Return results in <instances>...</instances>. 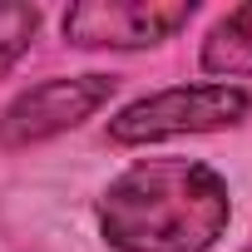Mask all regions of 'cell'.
Here are the masks:
<instances>
[{
	"label": "cell",
	"instance_id": "6da1fadb",
	"mask_svg": "<svg viewBox=\"0 0 252 252\" xmlns=\"http://www.w3.org/2000/svg\"><path fill=\"white\" fill-rule=\"evenodd\" d=\"M232 222V183L203 158H134L94 198L109 252H213Z\"/></svg>",
	"mask_w": 252,
	"mask_h": 252
},
{
	"label": "cell",
	"instance_id": "7a4b0ae2",
	"mask_svg": "<svg viewBox=\"0 0 252 252\" xmlns=\"http://www.w3.org/2000/svg\"><path fill=\"white\" fill-rule=\"evenodd\" d=\"M252 119V94L242 84L193 79V84H163L129 104H119L104 124V139L114 149H154L173 139H203L227 134Z\"/></svg>",
	"mask_w": 252,
	"mask_h": 252
},
{
	"label": "cell",
	"instance_id": "3957f363",
	"mask_svg": "<svg viewBox=\"0 0 252 252\" xmlns=\"http://www.w3.org/2000/svg\"><path fill=\"white\" fill-rule=\"evenodd\" d=\"M119 94V74L84 69V74H50L40 84H25L5 109H0V149L25 154L40 144H55L89 119H99Z\"/></svg>",
	"mask_w": 252,
	"mask_h": 252
},
{
	"label": "cell",
	"instance_id": "277c9868",
	"mask_svg": "<svg viewBox=\"0 0 252 252\" xmlns=\"http://www.w3.org/2000/svg\"><path fill=\"white\" fill-rule=\"evenodd\" d=\"M193 0H79L60 15V35L69 50H114L139 55L158 50L193 25Z\"/></svg>",
	"mask_w": 252,
	"mask_h": 252
},
{
	"label": "cell",
	"instance_id": "5b68a950",
	"mask_svg": "<svg viewBox=\"0 0 252 252\" xmlns=\"http://www.w3.org/2000/svg\"><path fill=\"white\" fill-rule=\"evenodd\" d=\"M198 69L208 79H218V84L252 79V5H232L203 30Z\"/></svg>",
	"mask_w": 252,
	"mask_h": 252
},
{
	"label": "cell",
	"instance_id": "8992f818",
	"mask_svg": "<svg viewBox=\"0 0 252 252\" xmlns=\"http://www.w3.org/2000/svg\"><path fill=\"white\" fill-rule=\"evenodd\" d=\"M40 25H45L40 5H0V79L35 50Z\"/></svg>",
	"mask_w": 252,
	"mask_h": 252
},
{
	"label": "cell",
	"instance_id": "52a82bcc",
	"mask_svg": "<svg viewBox=\"0 0 252 252\" xmlns=\"http://www.w3.org/2000/svg\"><path fill=\"white\" fill-rule=\"evenodd\" d=\"M242 252H252V237H247V242H242Z\"/></svg>",
	"mask_w": 252,
	"mask_h": 252
}]
</instances>
